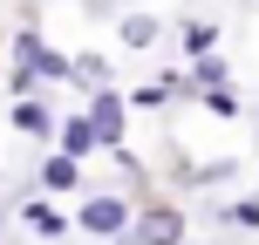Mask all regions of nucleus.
<instances>
[{
    "label": "nucleus",
    "mask_w": 259,
    "mask_h": 245,
    "mask_svg": "<svg viewBox=\"0 0 259 245\" xmlns=\"http://www.w3.org/2000/svg\"><path fill=\"white\" fill-rule=\"evenodd\" d=\"M75 55H62L41 27H14L7 34V89L14 95H41V89H68Z\"/></svg>",
    "instance_id": "f257e3e1"
},
{
    "label": "nucleus",
    "mask_w": 259,
    "mask_h": 245,
    "mask_svg": "<svg viewBox=\"0 0 259 245\" xmlns=\"http://www.w3.org/2000/svg\"><path fill=\"white\" fill-rule=\"evenodd\" d=\"M130 225H137V205H130L123 191H82V205H75V232H89L96 245H109V238H123Z\"/></svg>",
    "instance_id": "f03ea898"
},
{
    "label": "nucleus",
    "mask_w": 259,
    "mask_h": 245,
    "mask_svg": "<svg viewBox=\"0 0 259 245\" xmlns=\"http://www.w3.org/2000/svg\"><path fill=\"white\" fill-rule=\"evenodd\" d=\"M82 116L96 123V136H103V157H116V150H130V95L109 82V89H89L82 95Z\"/></svg>",
    "instance_id": "7ed1b4c3"
},
{
    "label": "nucleus",
    "mask_w": 259,
    "mask_h": 245,
    "mask_svg": "<svg viewBox=\"0 0 259 245\" xmlns=\"http://www.w3.org/2000/svg\"><path fill=\"white\" fill-rule=\"evenodd\" d=\"M130 232H137V245H191V218L178 198H143Z\"/></svg>",
    "instance_id": "20e7f679"
},
{
    "label": "nucleus",
    "mask_w": 259,
    "mask_h": 245,
    "mask_svg": "<svg viewBox=\"0 0 259 245\" xmlns=\"http://www.w3.org/2000/svg\"><path fill=\"white\" fill-rule=\"evenodd\" d=\"M123 95H130V109L157 116V109H170V103H184V95H198V89H191V62H184V68H164V75L137 82V89H123Z\"/></svg>",
    "instance_id": "39448f33"
},
{
    "label": "nucleus",
    "mask_w": 259,
    "mask_h": 245,
    "mask_svg": "<svg viewBox=\"0 0 259 245\" xmlns=\"http://www.w3.org/2000/svg\"><path fill=\"white\" fill-rule=\"evenodd\" d=\"M7 123L21 129L27 143H41V150H48V143H55V129H62V109L48 103V89H41V95H14V109H7Z\"/></svg>",
    "instance_id": "423d86ee"
},
{
    "label": "nucleus",
    "mask_w": 259,
    "mask_h": 245,
    "mask_svg": "<svg viewBox=\"0 0 259 245\" xmlns=\"http://www.w3.org/2000/svg\"><path fill=\"white\" fill-rule=\"evenodd\" d=\"M170 34H178V55H184V62H205V55H219L225 27H219V21H205V14H184Z\"/></svg>",
    "instance_id": "0eeeda50"
},
{
    "label": "nucleus",
    "mask_w": 259,
    "mask_h": 245,
    "mask_svg": "<svg viewBox=\"0 0 259 245\" xmlns=\"http://www.w3.org/2000/svg\"><path fill=\"white\" fill-rule=\"evenodd\" d=\"M34 177H41V198H75V191H82V157H68V150H48Z\"/></svg>",
    "instance_id": "6e6552de"
},
{
    "label": "nucleus",
    "mask_w": 259,
    "mask_h": 245,
    "mask_svg": "<svg viewBox=\"0 0 259 245\" xmlns=\"http://www.w3.org/2000/svg\"><path fill=\"white\" fill-rule=\"evenodd\" d=\"M164 34H170V27L157 21L150 7H123V14H116V41H123L130 55H143V48H157V41H164Z\"/></svg>",
    "instance_id": "1a4fd4ad"
},
{
    "label": "nucleus",
    "mask_w": 259,
    "mask_h": 245,
    "mask_svg": "<svg viewBox=\"0 0 259 245\" xmlns=\"http://www.w3.org/2000/svg\"><path fill=\"white\" fill-rule=\"evenodd\" d=\"M48 150H68V157H82V164H89V157L103 150V136H96V123L75 109V116H62V129H55V143H48Z\"/></svg>",
    "instance_id": "9d476101"
},
{
    "label": "nucleus",
    "mask_w": 259,
    "mask_h": 245,
    "mask_svg": "<svg viewBox=\"0 0 259 245\" xmlns=\"http://www.w3.org/2000/svg\"><path fill=\"white\" fill-rule=\"evenodd\" d=\"M109 75H116V62H109L103 48H82V55H75V75H68V89H82V95H89V89H109Z\"/></svg>",
    "instance_id": "9b49d317"
},
{
    "label": "nucleus",
    "mask_w": 259,
    "mask_h": 245,
    "mask_svg": "<svg viewBox=\"0 0 259 245\" xmlns=\"http://www.w3.org/2000/svg\"><path fill=\"white\" fill-rule=\"evenodd\" d=\"M211 218H219V225H232V232H259V191L219 198V205H211Z\"/></svg>",
    "instance_id": "f8f14e48"
},
{
    "label": "nucleus",
    "mask_w": 259,
    "mask_h": 245,
    "mask_svg": "<svg viewBox=\"0 0 259 245\" xmlns=\"http://www.w3.org/2000/svg\"><path fill=\"white\" fill-rule=\"evenodd\" d=\"M21 225H27L34 238H62V232H68L75 218H68V211H55L48 198H34V205H21Z\"/></svg>",
    "instance_id": "ddd939ff"
},
{
    "label": "nucleus",
    "mask_w": 259,
    "mask_h": 245,
    "mask_svg": "<svg viewBox=\"0 0 259 245\" xmlns=\"http://www.w3.org/2000/svg\"><path fill=\"white\" fill-rule=\"evenodd\" d=\"M198 109H205V116H219V123L246 116V103H239V89H232V82H225V89H198Z\"/></svg>",
    "instance_id": "4468645a"
},
{
    "label": "nucleus",
    "mask_w": 259,
    "mask_h": 245,
    "mask_svg": "<svg viewBox=\"0 0 259 245\" xmlns=\"http://www.w3.org/2000/svg\"><path fill=\"white\" fill-rule=\"evenodd\" d=\"M225 82H232V62H225V55L191 62V89H225ZM191 103H198V95H191Z\"/></svg>",
    "instance_id": "2eb2a0df"
},
{
    "label": "nucleus",
    "mask_w": 259,
    "mask_h": 245,
    "mask_svg": "<svg viewBox=\"0 0 259 245\" xmlns=\"http://www.w3.org/2000/svg\"><path fill=\"white\" fill-rule=\"evenodd\" d=\"M0 55H7V34H0Z\"/></svg>",
    "instance_id": "dca6fc26"
},
{
    "label": "nucleus",
    "mask_w": 259,
    "mask_h": 245,
    "mask_svg": "<svg viewBox=\"0 0 259 245\" xmlns=\"http://www.w3.org/2000/svg\"><path fill=\"white\" fill-rule=\"evenodd\" d=\"M252 123H259V103H252Z\"/></svg>",
    "instance_id": "f3484780"
}]
</instances>
